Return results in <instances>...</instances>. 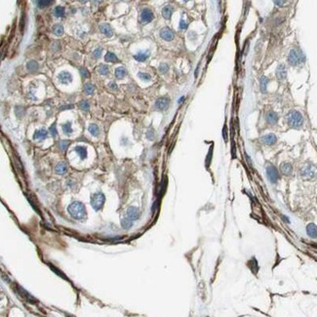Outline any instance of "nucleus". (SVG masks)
<instances>
[{"label": "nucleus", "instance_id": "obj_24", "mask_svg": "<svg viewBox=\"0 0 317 317\" xmlns=\"http://www.w3.org/2000/svg\"><path fill=\"white\" fill-rule=\"evenodd\" d=\"M268 82H269V79L267 76H263L261 78L260 87H261V91L263 92V93H267V87Z\"/></svg>", "mask_w": 317, "mask_h": 317}, {"label": "nucleus", "instance_id": "obj_5", "mask_svg": "<svg viewBox=\"0 0 317 317\" xmlns=\"http://www.w3.org/2000/svg\"><path fill=\"white\" fill-rule=\"evenodd\" d=\"M105 195L101 192H98L92 195L91 198V205L93 206V208L97 211H99L100 209H102V207L105 203Z\"/></svg>", "mask_w": 317, "mask_h": 317}, {"label": "nucleus", "instance_id": "obj_36", "mask_svg": "<svg viewBox=\"0 0 317 317\" xmlns=\"http://www.w3.org/2000/svg\"><path fill=\"white\" fill-rule=\"evenodd\" d=\"M138 76H139L141 79L145 80V81H149V80L151 79V76L146 72H139L138 73Z\"/></svg>", "mask_w": 317, "mask_h": 317}, {"label": "nucleus", "instance_id": "obj_21", "mask_svg": "<svg viewBox=\"0 0 317 317\" xmlns=\"http://www.w3.org/2000/svg\"><path fill=\"white\" fill-rule=\"evenodd\" d=\"M127 75V70L124 66H120L117 67L115 70V76H116L117 79H122Z\"/></svg>", "mask_w": 317, "mask_h": 317}, {"label": "nucleus", "instance_id": "obj_26", "mask_svg": "<svg viewBox=\"0 0 317 317\" xmlns=\"http://www.w3.org/2000/svg\"><path fill=\"white\" fill-rule=\"evenodd\" d=\"M121 226H122L125 229H129L132 227V226H133V221L126 217V218L121 220Z\"/></svg>", "mask_w": 317, "mask_h": 317}, {"label": "nucleus", "instance_id": "obj_47", "mask_svg": "<svg viewBox=\"0 0 317 317\" xmlns=\"http://www.w3.org/2000/svg\"><path fill=\"white\" fill-rule=\"evenodd\" d=\"M187 1H189V0H184V2H187Z\"/></svg>", "mask_w": 317, "mask_h": 317}, {"label": "nucleus", "instance_id": "obj_30", "mask_svg": "<svg viewBox=\"0 0 317 317\" xmlns=\"http://www.w3.org/2000/svg\"><path fill=\"white\" fill-rule=\"evenodd\" d=\"M105 59H106V62H118L117 57L115 56L113 53H111V52H108V53H106Z\"/></svg>", "mask_w": 317, "mask_h": 317}, {"label": "nucleus", "instance_id": "obj_4", "mask_svg": "<svg viewBox=\"0 0 317 317\" xmlns=\"http://www.w3.org/2000/svg\"><path fill=\"white\" fill-rule=\"evenodd\" d=\"M301 176L304 180H313L317 177V167L312 163L304 164L301 169Z\"/></svg>", "mask_w": 317, "mask_h": 317}, {"label": "nucleus", "instance_id": "obj_39", "mask_svg": "<svg viewBox=\"0 0 317 317\" xmlns=\"http://www.w3.org/2000/svg\"><path fill=\"white\" fill-rule=\"evenodd\" d=\"M102 48H97L93 52V56H94L95 59H99V58L102 56Z\"/></svg>", "mask_w": 317, "mask_h": 317}, {"label": "nucleus", "instance_id": "obj_41", "mask_svg": "<svg viewBox=\"0 0 317 317\" xmlns=\"http://www.w3.org/2000/svg\"><path fill=\"white\" fill-rule=\"evenodd\" d=\"M50 133L52 135V137H56L57 136V129H56V125L53 124L50 127Z\"/></svg>", "mask_w": 317, "mask_h": 317}, {"label": "nucleus", "instance_id": "obj_20", "mask_svg": "<svg viewBox=\"0 0 317 317\" xmlns=\"http://www.w3.org/2000/svg\"><path fill=\"white\" fill-rule=\"evenodd\" d=\"M47 135H48V133L45 129H39L35 132V133H34L33 139L34 140H43V139H45V138H47Z\"/></svg>", "mask_w": 317, "mask_h": 317}, {"label": "nucleus", "instance_id": "obj_42", "mask_svg": "<svg viewBox=\"0 0 317 317\" xmlns=\"http://www.w3.org/2000/svg\"><path fill=\"white\" fill-rule=\"evenodd\" d=\"M180 28H181V30H187V22L184 20H183V19L180 22Z\"/></svg>", "mask_w": 317, "mask_h": 317}, {"label": "nucleus", "instance_id": "obj_29", "mask_svg": "<svg viewBox=\"0 0 317 317\" xmlns=\"http://www.w3.org/2000/svg\"><path fill=\"white\" fill-rule=\"evenodd\" d=\"M54 14H55L56 17H58V18H62V17L65 16L66 10H65V8L62 7V6H58L54 10Z\"/></svg>", "mask_w": 317, "mask_h": 317}, {"label": "nucleus", "instance_id": "obj_2", "mask_svg": "<svg viewBox=\"0 0 317 317\" xmlns=\"http://www.w3.org/2000/svg\"><path fill=\"white\" fill-rule=\"evenodd\" d=\"M68 213L76 220H84L86 218L85 206L80 202H73L68 207Z\"/></svg>", "mask_w": 317, "mask_h": 317}, {"label": "nucleus", "instance_id": "obj_32", "mask_svg": "<svg viewBox=\"0 0 317 317\" xmlns=\"http://www.w3.org/2000/svg\"><path fill=\"white\" fill-rule=\"evenodd\" d=\"M52 2H53V0H37V5L39 8H45L51 5Z\"/></svg>", "mask_w": 317, "mask_h": 317}, {"label": "nucleus", "instance_id": "obj_33", "mask_svg": "<svg viewBox=\"0 0 317 317\" xmlns=\"http://www.w3.org/2000/svg\"><path fill=\"white\" fill-rule=\"evenodd\" d=\"M62 131H63V133H65L66 135H70L72 133V128H71V123L70 122H67L66 124H63L62 125Z\"/></svg>", "mask_w": 317, "mask_h": 317}, {"label": "nucleus", "instance_id": "obj_38", "mask_svg": "<svg viewBox=\"0 0 317 317\" xmlns=\"http://www.w3.org/2000/svg\"><path fill=\"white\" fill-rule=\"evenodd\" d=\"M68 145H70V142H67V141H62L59 142V147L62 149V150H65V149L67 148Z\"/></svg>", "mask_w": 317, "mask_h": 317}, {"label": "nucleus", "instance_id": "obj_12", "mask_svg": "<svg viewBox=\"0 0 317 317\" xmlns=\"http://www.w3.org/2000/svg\"><path fill=\"white\" fill-rule=\"evenodd\" d=\"M58 79L62 84H67L72 81V75L67 71H62L58 75Z\"/></svg>", "mask_w": 317, "mask_h": 317}, {"label": "nucleus", "instance_id": "obj_27", "mask_svg": "<svg viewBox=\"0 0 317 317\" xmlns=\"http://www.w3.org/2000/svg\"><path fill=\"white\" fill-rule=\"evenodd\" d=\"M53 33L55 34V35H57V36L62 35V33H63V27H62V26L60 25V24L55 25L53 26Z\"/></svg>", "mask_w": 317, "mask_h": 317}, {"label": "nucleus", "instance_id": "obj_40", "mask_svg": "<svg viewBox=\"0 0 317 317\" xmlns=\"http://www.w3.org/2000/svg\"><path fill=\"white\" fill-rule=\"evenodd\" d=\"M80 74H81V75L83 77H85V78H88L89 75H90L89 71L86 70V67H81V68H80Z\"/></svg>", "mask_w": 317, "mask_h": 317}, {"label": "nucleus", "instance_id": "obj_13", "mask_svg": "<svg viewBox=\"0 0 317 317\" xmlns=\"http://www.w3.org/2000/svg\"><path fill=\"white\" fill-rule=\"evenodd\" d=\"M275 74H276V77H277L278 80H284L287 77V70H286V66L283 65V63H281V65H279L277 66Z\"/></svg>", "mask_w": 317, "mask_h": 317}, {"label": "nucleus", "instance_id": "obj_6", "mask_svg": "<svg viewBox=\"0 0 317 317\" xmlns=\"http://www.w3.org/2000/svg\"><path fill=\"white\" fill-rule=\"evenodd\" d=\"M267 179L269 180V182L272 183H277L279 178H280L278 170L276 169L273 165H267Z\"/></svg>", "mask_w": 317, "mask_h": 317}, {"label": "nucleus", "instance_id": "obj_18", "mask_svg": "<svg viewBox=\"0 0 317 317\" xmlns=\"http://www.w3.org/2000/svg\"><path fill=\"white\" fill-rule=\"evenodd\" d=\"M149 55H150V53H149L148 50H146V51H141L138 54H136L134 56V58H135V60H137L138 62H145L147 59V58L149 57Z\"/></svg>", "mask_w": 317, "mask_h": 317}, {"label": "nucleus", "instance_id": "obj_31", "mask_svg": "<svg viewBox=\"0 0 317 317\" xmlns=\"http://www.w3.org/2000/svg\"><path fill=\"white\" fill-rule=\"evenodd\" d=\"M88 130H89L90 133H91L92 135H93V136H95V137H97L98 135L100 134V129H99V127H98L96 124H91V125L89 126Z\"/></svg>", "mask_w": 317, "mask_h": 317}, {"label": "nucleus", "instance_id": "obj_25", "mask_svg": "<svg viewBox=\"0 0 317 317\" xmlns=\"http://www.w3.org/2000/svg\"><path fill=\"white\" fill-rule=\"evenodd\" d=\"M74 150H75L78 154H79V156L81 159H85L86 157H87V149H86V147L84 146H76L75 148H74Z\"/></svg>", "mask_w": 317, "mask_h": 317}, {"label": "nucleus", "instance_id": "obj_16", "mask_svg": "<svg viewBox=\"0 0 317 317\" xmlns=\"http://www.w3.org/2000/svg\"><path fill=\"white\" fill-rule=\"evenodd\" d=\"M280 171L282 172V174L285 176H291L293 173V166L290 163L284 162L280 166Z\"/></svg>", "mask_w": 317, "mask_h": 317}, {"label": "nucleus", "instance_id": "obj_8", "mask_svg": "<svg viewBox=\"0 0 317 317\" xmlns=\"http://www.w3.org/2000/svg\"><path fill=\"white\" fill-rule=\"evenodd\" d=\"M169 105H170V100L168 98L163 97V98H159V99L155 102L154 106L157 110H166V109L169 107Z\"/></svg>", "mask_w": 317, "mask_h": 317}, {"label": "nucleus", "instance_id": "obj_34", "mask_svg": "<svg viewBox=\"0 0 317 317\" xmlns=\"http://www.w3.org/2000/svg\"><path fill=\"white\" fill-rule=\"evenodd\" d=\"M98 71H99V73L102 74V75H107L109 72V68L106 65H101L99 68H98Z\"/></svg>", "mask_w": 317, "mask_h": 317}, {"label": "nucleus", "instance_id": "obj_28", "mask_svg": "<svg viewBox=\"0 0 317 317\" xmlns=\"http://www.w3.org/2000/svg\"><path fill=\"white\" fill-rule=\"evenodd\" d=\"M84 91L87 95H92L95 92V86L92 83H86L84 85Z\"/></svg>", "mask_w": 317, "mask_h": 317}, {"label": "nucleus", "instance_id": "obj_11", "mask_svg": "<svg viewBox=\"0 0 317 317\" xmlns=\"http://www.w3.org/2000/svg\"><path fill=\"white\" fill-rule=\"evenodd\" d=\"M160 37L166 41H172L175 38V33L168 27H164L160 30Z\"/></svg>", "mask_w": 317, "mask_h": 317}, {"label": "nucleus", "instance_id": "obj_44", "mask_svg": "<svg viewBox=\"0 0 317 317\" xmlns=\"http://www.w3.org/2000/svg\"><path fill=\"white\" fill-rule=\"evenodd\" d=\"M109 88H110L111 90H115V91H116V90L118 89L117 85L115 84L114 82H110V83H109Z\"/></svg>", "mask_w": 317, "mask_h": 317}, {"label": "nucleus", "instance_id": "obj_10", "mask_svg": "<svg viewBox=\"0 0 317 317\" xmlns=\"http://www.w3.org/2000/svg\"><path fill=\"white\" fill-rule=\"evenodd\" d=\"M261 141L266 146H273L277 142V137H276L274 134L270 133V134H267V135L263 136L261 138Z\"/></svg>", "mask_w": 317, "mask_h": 317}, {"label": "nucleus", "instance_id": "obj_22", "mask_svg": "<svg viewBox=\"0 0 317 317\" xmlns=\"http://www.w3.org/2000/svg\"><path fill=\"white\" fill-rule=\"evenodd\" d=\"M66 170H67V166H66V163H63V162L59 163L56 166V168H55L56 173H57V174H59V175H63L66 172Z\"/></svg>", "mask_w": 317, "mask_h": 317}, {"label": "nucleus", "instance_id": "obj_19", "mask_svg": "<svg viewBox=\"0 0 317 317\" xmlns=\"http://www.w3.org/2000/svg\"><path fill=\"white\" fill-rule=\"evenodd\" d=\"M173 11H174V9H173V7L171 6V5H167V6H165L162 9V16H163V18L166 19V20H170L171 17H172V14H173Z\"/></svg>", "mask_w": 317, "mask_h": 317}, {"label": "nucleus", "instance_id": "obj_9", "mask_svg": "<svg viewBox=\"0 0 317 317\" xmlns=\"http://www.w3.org/2000/svg\"><path fill=\"white\" fill-rule=\"evenodd\" d=\"M140 215H141L140 210L138 209L137 207H134V206L129 207V208L127 209V211H126V217L129 218L130 220H132L133 222L138 220V219L140 218Z\"/></svg>", "mask_w": 317, "mask_h": 317}, {"label": "nucleus", "instance_id": "obj_43", "mask_svg": "<svg viewBox=\"0 0 317 317\" xmlns=\"http://www.w3.org/2000/svg\"><path fill=\"white\" fill-rule=\"evenodd\" d=\"M274 2L276 5H278V6H283L285 4V0H274Z\"/></svg>", "mask_w": 317, "mask_h": 317}, {"label": "nucleus", "instance_id": "obj_1", "mask_svg": "<svg viewBox=\"0 0 317 317\" xmlns=\"http://www.w3.org/2000/svg\"><path fill=\"white\" fill-rule=\"evenodd\" d=\"M286 122L293 129H299L303 125V116L298 110H291L286 115Z\"/></svg>", "mask_w": 317, "mask_h": 317}, {"label": "nucleus", "instance_id": "obj_35", "mask_svg": "<svg viewBox=\"0 0 317 317\" xmlns=\"http://www.w3.org/2000/svg\"><path fill=\"white\" fill-rule=\"evenodd\" d=\"M158 70H159V72L161 74H165V73L168 72V70H169V66L167 65V63H165V62L161 63V65L159 66V67H158Z\"/></svg>", "mask_w": 317, "mask_h": 317}, {"label": "nucleus", "instance_id": "obj_17", "mask_svg": "<svg viewBox=\"0 0 317 317\" xmlns=\"http://www.w3.org/2000/svg\"><path fill=\"white\" fill-rule=\"evenodd\" d=\"M307 233L310 238L317 237V226L315 223H308L307 227Z\"/></svg>", "mask_w": 317, "mask_h": 317}, {"label": "nucleus", "instance_id": "obj_7", "mask_svg": "<svg viewBox=\"0 0 317 317\" xmlns=\"http://www.w3.org/2000/svg\"><path fill=\"white\" fill-rule=\"evenodd\" d=\"M153 19H154V15H153L152 11L150 9L146 8V9L142 10L141 16H140V21H141L142 24H143V25L148 24V22H150Z\"/></svg>", "mask_w": 317, "mask_h": 317}, {"label": "nucleus", "instance_id": "obj_3", "mask_svg": "<svg viewBox=\"0 0 317 317\" xmlns=\"http://www.w3.org/2000/svg\"><path fill=\"white\" fill-rule=\"evenodd\" d=\"M305 61V57L303 53L299 49H292L288 55V62L292 66H297L303 63Z\"/></svg>", "mask_w": 317, "mask_h": 317}, {"label": "nucleus", "instance_id": "obj_46", "mask_svg": "<svg viewBox=\"0 0 317 317\" xmlns=\"http://www.w3.org/2000/svg\"><path fill=\"white\" fill-rule=\"evenodd\" d=\"M183 100H184V97H183V98H181V100H180V101H179V102H180V103H181V102H183Z\"/></svg>", "mask_w": 317, "mask_h": 317}, {"label": "nucleus", "instance_id": "obj_23", "mask_svg": "<svg viewBox=\"0 0 317 317\" xmlns=\"http://www.w3.org/2000/svg\"><path fill=\"white\" fill-rule=\"evenodd\" d=\"M38 63L35 62V61H30L27 63H26V68H27V70L28 71H30V72H34V71H36L38 70Z\"/></svg>", "mask_w": 317, "mask_h": 317}, {"label": "nucleus", "instance_id": "obj_14", "mask_svg": "<svg viewBox=\"0 0 317 317\" xmlns=\"http://www.w3.org/2000/svg\"><path fill=\"white\" fill-rule=\"evenodd\" d=\"M266 120L269 125H275L278 122V114L273 110H270L266 115Z\"/></svg>", "mask_w": 317, "mask_h": 317}, {"label": "nucleus", "instance_id": "obj_37", "mask_svg": "<svg viewBox=\"0 0 317 317\" xmlns=\"http://www.w3.org/2000/svg\"><path fill=\"white\" fill-rule=\"evenodd\" d=\"M79 106L84 111H88L89 108H90V106H89V103H88L87 101H81V102H80V103H79Z\"/></svg>", "mask_w": 317, "mask_h": 317}, {"label": "nucleus", "instance_id": "obj_45", "mask_svg": "<svg viewBox=\"0 0 317 317\" xmlns=\"http://www.w3.org/2000/svg\"><path fill=\"white\" fill-rule=\"evenodd\" d=\"M79 1L81 2V3H86V2L88 1V0H79Z\"/></svg>", "mask_w": 317, "mask_h": 317}, {"label": "nucleus", "instance_id": "obj_15", "mask_svg": "<svg viewBox=\"0 0 317 317\" xmlns=\"http://www.w3.org/2000/svg\"><path fill=\"white\" fill-rule=\"evenodd\" d=\"M99 28H100L101 32L103 34V35H106V37H111L113 35V30H112L111 26L108 24H102V25H100Z\"/></svg>", "mask_w": 317, "mask_h": 317}]
</instances>
